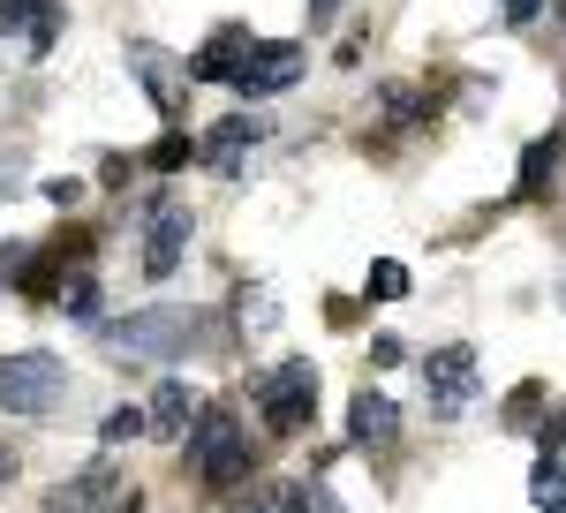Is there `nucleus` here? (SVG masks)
Instances as JSON below:
<instances>
[{"instance_id":"nucleus-20","label":"nucleus","mask_w":566,"mask_h":513,"mask_svg":"<svg viewBox=\"0 0 566 513\" xmlns=\"http://www.w3.org/2000/svg\"><path fill=\"white\" fill-rule=\"evenodd\" d=\"M363 287H370V295H378V302H400V295H408V264H392V256H378Z\"/></svg>"},{"instance_id":"nucleus-22","label":"nucleus","mask_w":566,"mask_h":513,"mask_svg":"<svg viewBox=\"0 0 566 513\" xmlns=\"http://www.w3.org/2000/svg\"><path fill=\"white\" fill-rule=\"evenodd\" d=\"M287 513H348V506H340L325 483H295V491H287Z\"/></svg>"},{"instance_id":"nucleus-32","label":"nucleus","mask_w":566,"mask_h":513,"mask_svg":"<svg viewBox=\"0 0 566 513\" xmlns=\"http://www.w3.org/2000/svg\"><path fill=\"white\" fill-rule=\"evenodd\" d=\"M333 8H340V0H310V15H333Z\"/></svg>"},{"instance_id":"nucleus-28","label":"nucleus","mask_w":566,"mask_h":513,"mask_svg":"<svg viewBox=\"0 0 566 513\" xmlns=\"http://www.w3.org/2000/svg\"><path fill=\"white\" fill-rule=\"evenodd\" d=\"M499 8H506V23L522 31V23H528V15H536V8H544V0H499Z\"/></svg>"},{"instance_id":"nucleus-17","label":"nucleus","mask_w":566,"mask_h":513,"mask_svg":"<svg viewBox=\"0 0 566 513\" xmlns=\"http://www.w3.org/2000/svg\"><path fill=\"white\" fill-rule=\"evenodd\" d=\"M151 430V408H106V423H98V446L114 453V446H136Z\"/></svg>"},{"instance_id":"nucleus-27","label":"nucleus","mask_w":566,"mask_h":513,"mask_svg":"<svg viewBox=\"0 0 566 513\" xmlns=\"http://www.w3.org/2000/svg\"><path fill=\"white\" fill-rule=\"evenodd\" d=\"M45 197H53V205H76V197H84V181H76V174H53V181H45Z\"/></svg>"},{"instance_id":"nucleus-2","label":"nucleus","mask_w":566,"mask_h":513,"mask_svg":"<svg viewBox=\"0 0 566 513\" xmlns=\"http://www.w3.org/2000/svg\"><path fill=\"white\" fill-rule=\"evenodd\" d=\"M250 438L234 423V408H205V423L189 430V469L205 491H234V483H250Z\"/></svg>"},{"instance_id":"nucleus-23","label":"nucleus","mask_w":566,"mask_h":513,"mask_svg":"<svg viewBox=\"0 0 566 513\" xmlns=\"http://www.w3.org/2000/svg\"><path fill=\"white\" fill-rule=\"evenodd\" d=\"M536 416H544V385H514V400H506V423L528 430Z\"/></svg>"},{"instance_id":"nucleus-12","label":"nucleus","mask_w":566,"mask_h":513,"mask_svg":"<svg viewBox=\"0 0 566 513\" xmlns=\"http://www.w3.org/2000/svg\"><path fill=\"white\" fill-rule=\"evenodd\" d=\"M0 31H23L31 53L61 39V0H0Z\"/></svg>"},{"instance_id":"nucleus-5","label":"nucleus","mask_w":566,"mask_h":513,"mask_svg":"<svg viewBox=\"0 0 566 513\" xmlns=\"http://www.w3.org/2000/svg\"><path fill=\"white\" fill-rule=\"evenodd\" d=\"M122 499H129V483L114 469V453H98L76 483H53V491H45V513H114Z\"/></svg>"},{"instance_id":"nucleus-11","label":"nucleus","mask_w":566,"mask_h":513,"mask_svg":"<svg viewBox=\"0 0 566 513\" xmlns=\"http://www.w3.org/2000/svg\"><path fill=\"white\" fill-rule=\"evenodd\" d=\"M250 53H258V39H250V31H219V39L189 61V76H197V84H234V76L250 69Z\"/></svg>"},{"instance_id":"nucleus-19","label":"nucleus","mask_w":566,"mask_h":513,"mask_svg":"<svg viewBox=\"0 0 566 513\" xmlns=\"http://www.w3.org/2000/svg\"><path fill=\"white\" fill-rule=\"evenodd\" d=\"M197 151H205V136H181V128H167V136L151 144V167H159V174H181Z\"/></svg>"},{"instance_id":"nucleus-14","label":"nucleus","mask_w":566,"mask_h":513,"mask_svg":"<svg viewBox=\"0 0 566 513\" xmlns=\"http://www.w3.org/2000/svg\"><path fill=\"white\" fill-rule=\"evenodd\" d=\"M392 430H400V408H392L386 392H355L348 400V438L355 446H392Z\"/></svg>"},{"instance_id":"nucleus-4","label":"nucleus","mask_w":566,"mask_h":513,"mask_svg":"<svg viewBox=\"0 0 566 513\" xmlns=\"http://www.w3.org/2000/svg\"><path fill=\"white\" fill-rule=\"evenodd\" d=\"M258 416H264V430L272 438H303L310 430V416H317V363H280L272 378H264V392H258Z\"/></svg>"},{"instance_id":"nucleus-3","label":"nucleus","mask_w":566,"mask_h":513,"mask_svg":"<svg viewBox=\"0 0 566 513\" xmlns=\"http://www.w3.org/2000/svg\"><path fill=\"white\" fill-rule=\"evenodd\" d=\"M69 400V363L23 347V355H0V416H53Z\"/></svg>"},{"instance_id":"nucleus-8","label":"nucleus","mask_w":566,"mask_h":513,"mask_svg":"<svg viewBox=\"0 0 566 513\" xmlns=\"http://www.w3.org/2000/svg\"><path fill=\"white\" fill-rule=\"evenodd\" d=\"M205 423V400H197V385L181 378H159L151 385V438H167V446H189V430Z\"/></svg>"},{"instance_id":"nucleus-31","label":"nucleus","mask_w":566,"mask_h":513,"mask_svg":"<svg viewBox=\"0 0 566 513\" xmlns=\"http://www.w3.org/2000/svg\"><path fill=\"white\" fill-rule=\"evenodd\" d=\"M8 475H15V453H8V446H0V483H8Z\"/></svg>"},{"instance_id":"nucleus-7","label":"nucleus","mask_w":566,"mask_h":513,"mask_svg":"<svg viewBox=\"0 0 566 513\" xmlns=\"http://www.w3.org/2000/svg\"><path fill=\"white\" fill-rule=\"evenodd\" d=\"M295 84H303V45H287V39H258L250 69L234 76L242 98H272V91H295Z\"/></svg>"},{"instance_id":"nucleus-10","label":"nucleus","mask_w":566,"mask_h":513,"mask_svg":"<svg viewBox=\"0 0 566 513\" xmlns=\"http://www.w3.org/2000/svg\"><path fill=\"white\" fill-rule=\"evenodd\" d=\"M129 61L151 76V106H159V114H181V98H189V84H197L189 61H167L159 45H129Z\"/></svg>"},{"instance_id":"nucleus-13","label":"nucleus","mask_w":566,"mask_h":513,"mask_svg":"<svg viewBox=\"0 0 566 513\" xmlns=\"http://www.w3.org/2000/svg\"><path fill=\"white\" fill-rule=\"evenodd\" d=\"M250 144H264V122H258V114H227V122L205 128V151H212V167H219V174L242 167V151H250Z\"/></svg>"},{"instance_id":"nucleus-16","label":"nucleus","mask_w":566,"mask_h":513,"mask_svg":"<svg viewBox=\"0 0 566 513\" xmlns=\"http://www.w3.org/2000/svg\"><path fill=\"white\" fill-rule=\"evenodd\" d=\"M528 499H536V513H566V461L559 453H544L528 469Z\"/></svg>"},{"instance_id":"nucleus-30","label":"nucleus","mask_w":566,"mask_h":513,"mask_svg":"<svg viewBox=\"0 0 566 513\" xmlns=\"http://www.w3.org/2000/svg\"><path fill=\"white\" fill-rule=\"evenodd\" d=\"M114 513H144V491H129V499H122V506H114Z\"/></svg>"},{"instance_id":"nucleus-25","label":"nucleus","mask_w":566,"mask_h":513,"mask_svg":"<svg viewBox=\"0 0 566 513\" xmlns=\"http://www.w3.org/2000/svg\"><path fill=\"white\" fill-rule=\"evenodd\" d=\"M370 363H378V370H392V363H408V347L392 341V333H378V341H370Z\"/></svg>"},{"instance_id":"nucleus-9","label":"nucleus","mask_w":566,"mask_h":513,"mask_svg":"<svg viewBox=\"0 0 566 513\" xmlns=\"http://www.w3.org/2000/svg\"><path fill=\"white\" fill-rule=\"evenodd\" d=\"M423 385L438 392V408H461V400L476 392V347L469 341L431 347V355H423Z\"/></svg>"},{"instance_id":"nucleus-24","label":"nucleus","mask_w":566,"mask_h":513,"mask_svg":"<svg viewBox=\"0 0 566 513\" xmlns=\"http://www.w3.org/2000/svg\"><path fill=\"white\" fill-rule=\"evenodd\" d=\"M386 114H392V122H416V114H423V98H416L408 84H386Z\"/></svg>"},{"instance_id":"nucleus-1","label":"nucleus","mask_w":566,"mask_h":513,"mask_svg":"<svg viewBox=\"0 0 566 513\" xmlns=\"http://www.w3.org/2000/svg\"><path fill=\"white\" fill-rule=\"evenodd\" d=\"M106 347L129 355V363H181L205 347V310H181V302H151L106 325Z\"/></svg>"},{"instance_id":"nucleus-6","label":"nucleus","mask_w":566,"mask_h":513,"mask_svg":"<svg viewBox=\"0 0 566 513\" xmlns=\"http://www.w3.org/2000/svg\"><path fill=\"white\" fill-rule=\"evenodd\" d=\"M181 250H189V205H151V219H144V280H175Z\"/></svg>"},{"instance_id":"nucleus-15","label":"nucleus","mask_w":566,"mask_h":513,"mask_svg":"<svg viewBox=\"0 0 566 513\" xmlns=\"http://www.w3.org/2000/svg\"><path fill=\"white\" fill-rule=\"evenodd\" d=\"M552 174H559V128L552 136H536L522 151V181H514V197H544L552 189Z\"/></svg>"},{"instance_id":"nucleus-21","label":"nucleus","mask_w":566,"mask_h":513,"mask_svg":"<svg viewBox=\"0 0 566 513\" xmlns=\"http://www.w3.org/2000/svg\"><path fill=\"white\" fill-rule=\"evenodd\" d=\"M234 317H242V333L258 341L264 325H272V295H264V287H242V302H234Z\"/></svg>"},{"instance_id":"nucleus-26","label":"nucleus","mask_w":566,"mask_h":513,"mask_svg":"<svg viewBox=\"0 0 566 513\" xmlns=\"http://www.w3.org/2000/svg\"><path fill=\"white\" fill-rule=\"evenodd\" d=\"M23 264H31V242H8V250H0V287H8Z\"/></svg>"},{"instance_id":"nucleus-29","label":"nucleus","mask_w":566,"mask_h":513,"mask_svg":"<svg viewBox=\"0 0 566 513\" xmlns=\"http://www.w3.org/2000/svg\"><path fill=\"white\" fill-rule=\"evenodd\" d=\"M15 181H23V159H15V151H0V197H8Z\"/></svg>"},{"instance_id":"nucleus-18","label":"nucleus","mask_w":566,"mask_h":513,"mask_svg":"<svg viewBox=\"0 0 566 513\" xmlns=\"http://www.w3.org/2000/svg\"><path fill=\"white\" fill-rule=\"evenodd\" d=\"M53 302H61L69 317H98V272H69V280L53 287Z\"/></svg>"}]
</instances>
